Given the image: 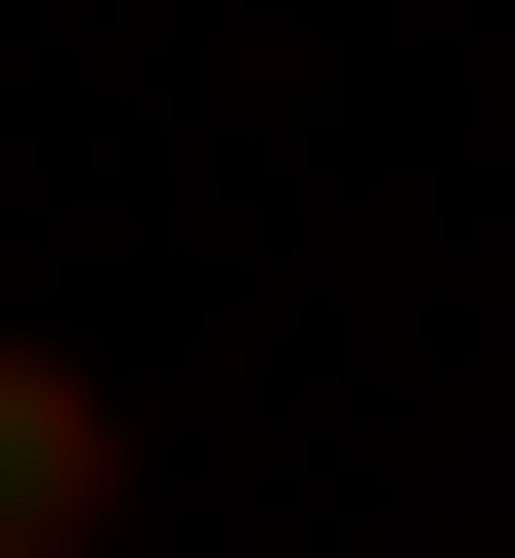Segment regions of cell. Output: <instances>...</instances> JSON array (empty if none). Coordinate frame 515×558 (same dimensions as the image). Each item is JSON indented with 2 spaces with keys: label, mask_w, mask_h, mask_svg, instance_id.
Instances as JSON below:
<instances>
[{
  "label": "cell",
  "mask_w": 515,
  "mask_h": 558,
  "mask_svg": "<svg viewBox=\"0 0 515 558\" xmlns=\"http://www.w3.org/2000/svg\"><path fill=\"white\" fill-rule=\"evenodd\" d=\"M0 558H130V387L86 344H0Z\"/></svg>",
  "instance_id": "obj_1"
}]
</instances>
